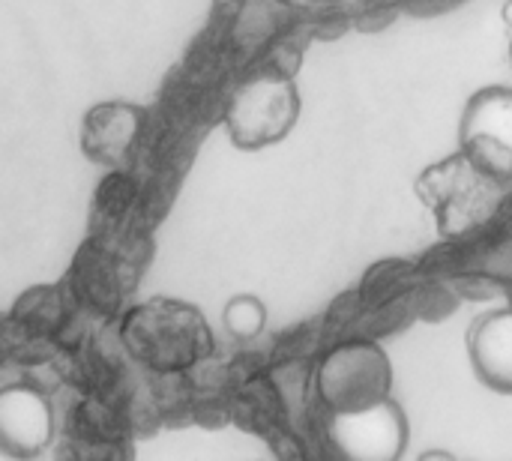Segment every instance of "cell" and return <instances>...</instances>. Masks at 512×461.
Segmentation results:
<instances>
[{"instance_id":"5","label":"cell","mask_w":512,"mask_h":461,"mask_svg":"<svg viewBox=\"0 0 512 461\" xmlns=\"http://www.w3.org/2000/svg\"><path fill=\"white\" fill-rule=\"evenodd\" d=\"M144 120L147 111L126 99H108L90 105L81 117V132H78L81 156L99 168H111V171L126 168L141 138Z\"/></svg>"},{"instance_id":"7","label":"cell","mask_w":512,"mask_h":461,"mask_svg":"<svg viewBox=\"0 0 512 461\" xmlns=\"http://www.w3.org/2000/svg\"><path fill=\"white\" fill-rule=\"evenodd\" d=\"M474 375L495 393L512 396V306L483 312L468 333Z\"/></svg>"},{"instance_id":"10","label":"cell","mask_w":512,"mask_h":461,"mask_svg":"<svg viewBox=\"0 0 512 461\" xmlns=\"http://www.w3.org/2000/svg\"><path fill=\"white\" fill-rule=\"evenodd\" d=\"M510 63H512V42H510Z\"/></svg>"},{"instance_id":"2","label":"cell","mask_w":512,"mask_h":461,"mask_svg":"<svg viewBox=\"0 0 512 461\" xmlns=\"http://www.w3.org/2000/svg\"><path fill=\"white\" fill-rule=\"evenodd\" d=\"M303 114L297 81L279 72L246 78L228 99L225 132L237 150L255 153L285 141Z\"/></svg>"},{"instance_id":"9","label":"cell","mask_w":512,"mask_h":461,"mask_svg":"<svg viewBox=\"0 0 512 461\" xmlns=\"http://www.w3.org/2000/svg\"><path fill=\"white\" fill-rule=\"evenodd\" d=\"M267 303L258 294H234L222 306V327L234 342H252L267 330Z\"/></svg>"},{"instance_id":"6","label":"cell","mask_w":512,"mask_h":461,"mask_svg":"<svg viewBox=\"0 0 512 461\" xmlns=\"http://www.w3.org/2000/svg\"><path fill=\"white\" fill-rule=\"evenodd\" d=\"M54 441V411L45 393L27 381L0 387V453L36 459Z\"/></svg>"},{"instance_id":"3","label":"cell","mask_w":512,"mask_h":461,"mask_svg":"<svg viewBox=\"0 0 512 461\" xmlns=\"http://www.w3.org/2000/svg\"><path fill=\"white\" fill-rule=\"evenodd\" d=\"M393 363L378 342L354 339L336 345L318 366L315 387L330 414L360 411L393 396Z\"/></svg>"},{"instance_id":"4","label":"cell","mask_w":512,"mask_h":461,"mask_svg":"<svg viewBox=\"0 0 512 461\" xmlns=\"http://www.w3.org/2000/svg\"><path fill=\"white\" fill-rule=\"evenodd\" d=\"M330 444L348 461H399L411 441L405 408L390 396L360 411L330 414Z\"/></svg>"},{"instance_id":"8","label":"cell","mask_w":512,"mask_h":461,"mask_svg":"<svg viewBox=\"0 0 512 461\" xmlns=\"http://www.w3.org/2000/svg\"><path fill=\"white\" fill-rule=\"evenodd\" d=\"M477 138L504 147L512 159V87L489 84V87H480L465 102V111L459 120V144H468Z\"/></svg>"},{"instance_id":"1","label":"cell","mask_w":512,"mask_h":461,"mask_svg":"<svg viewBox=\"0 0 512 461\" xmlns=\"http://www.w3.org/2000/svg\"><path fill=\"white\" fill-rule=\"evenodd\" d=\"M120 342L129 357L153 372H183L210 357L213 333L192 303L153 297L126 312Z\"/></svg>"}]
</instances>
